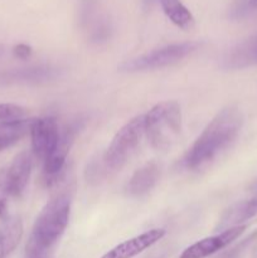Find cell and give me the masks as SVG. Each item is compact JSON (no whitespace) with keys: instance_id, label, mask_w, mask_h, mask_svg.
Listing matches in <instances>:
<instances>
[{"instance_id":"cell-7","label":"cell","mask_w":257,"mask_h":258,"mask_svg":"<svg viewBox=\"0 0 257 258\" xmlns=\"http://www.w3.org/2000/svg\"><path fill=\"white\" fill-rule=\"evenodd\" d=\"M29 134L32 139V154L44 163L54 151L59 139L60 131L57 120L50 116L34 118Z\"/></svg>"},{"instance_id":"cell-9","label":"cell","mask_w":257,"mask_h":258,"mask_svg":"<svg viewBox=\"0 0 257 258\" xmlns=\"http://www.w3.org/2000/svg\"><path fill=\"white\" fill-rule=\"evenodd\" d=\"M33 168V154L30 151H22L18 154L8 168H5V179L9 196L19 198L24 193L30 179Z\"/></svg>"},{"instance_id":"cell-21","label":"cell","mask_w":257,"mask_h":258,"mask_svg":"<svg viewBox=\"0 0 257 258\" xmlns=\"http://www.w3.org/2000/svg\"><path fill=\"white\" fill-rule=\"evenodd\" d=\"M248 4L251 5L252 8H257V0H248Z\"/></svg>"},{"instance_id":"cell-19","label":"cell","mask_w":257,"mask_h":258,"mask_svg":"<svg viewBox=\"0 0 257 258\" xmlns=\"http://www.w3.org/2000/svg\"><path fill=\"white\" fill-rule=\"evenodd\" d=\"M9 191L7 186V179H5V168L0 170V219L7 218L8 213V198Z\"/></svg>"},{"instance_id":"cell-15","label":"cell","mask_w":257,"mask_h":258,"mask_svg":"<svg viewBox=\"0 0 257 258\" xmlns=\"http://www.w3.org/2000/svg\"><path fill=\"white\" fill-rule=\"evenodd\" d=\"M34 118H19L12 121H0V153L22 140L28 133Z\"/></svg>"},{"instance_id":"cell-14","label":"cell","mask_w":257,"mask_h":258,"mask_svg":"<svg viewBox=\"0 0 257 258\" xmlns=\"http://www.w3.org/2000/svg\"><path fill=\"white\" fill-rule=\"evenodd\" d=\"M257 64V34L242 42L224 58L227 68H246Z\"/></svg>"},{"instance_id":"cell-17","label":"cell","mask_w":257,"mask_h":258,"mask_svg":"<svg viewBox=\"0 0 257 258\" xmlns=\"http://www.w3.org/2000/svg\"><path fill=\"white\" fill-rule=\"evenodd\" d=\"M57 71L48 66H43V67H35V68H27V70L20 71L17 73L15 78L18 80H25V81H34V82H39V81H47L50 78L55 77Z\"/></svg>"},{"instance_id":"cell-2","label":"cell","mask_w":257,"mask_h":258,"mask_svg":"<svg viewBox=\"0 0 257 258\" xmlns=\"http://www.w3.org/2000/svg\"><path fill=\"white\" fill-rule=\"evenodd\" d=\"M72 204L71 188L55 191L35 219L27 243L28 258H43L54 247L68 226Z\"/></svg>"},{"instance_id":"cell-3","label":"cell","mask_w":257,"mask_h":258,"mask_svg":"<svg viewBox=\"0 0 257 258\" xmlns=\"http://www.w3.org/2000/svg\"><path fill=\"white\" fill-rule=\"evenodd\" d=\"M183 117L176 101L159 102L145 115V136L151 148L166 151L178 141Z\"/></svg>"},{"instance_id":"cell-12","label":"cell","mask_w":257,"mask_h":258,"mask_svg":"<svg viewBox=\"0 0 257 258\" xmlns=\"http://www.w3.org/2000/svg\"><path fill=\"white\" fill-rule=\"evenodd\" d=\"M254 216H257V183L254 185V196L247 201L236 203L231 208L227 209L219 221L217 229L226 231L232 227L241 226V223L248 221Z\"/></svg>"},{"instance_id":"cell-13","label":"cell","mask_w":257,"mask_h":258,"mask_svg":"<svg viewBox=\"0 0 257 258\" xmlns=\"http://www.w3.org/2000/svg\"><path fill=\"white\" fill-rule=\"evenodd\" d=\"M23 236L22 219L18 216L7 217L0 224V258L9 256L19 244Z\"/></svg>"},{"instance_id":"cell-20","label":"cell","mask_w":257,"mask_h":258,"mask_svg":"<svg viewBox=\"0 0 257 258\" xmlns=\"http://www.w3.org/2000/svg\"><path fill=\"white\" fill-rule=\"evenodd\" d=\"M14 55L20 59H27L32 55V48L27 44H18L14 48Z\"/></svg>"},{"instance_id":"cell-1","label":"cell","mask_w":257,"mask_h":258,"mask_svg":"<svg viewBox=\"0 0 257 258\" xmlns=\"http://www.w3.org/2000/svg\"><path fill=\"white\" fill-rule=\"evenodd\" d=\"M242 125L243 115L238 107L229 106L219 111L186 151L185 168L194 171L207 168L234 143Z\"/></svg>"},{"instance_id":"cell-5","label":"cell","mask_w":257,"mask_h":258,"mask_svg":"<svg viewBox=\"0 0 257 258\" xmlns=\"http://www.w3.org/2000/svg\"><path fill=\"white\" fill-rule=\"evenodd\" d=\"M199 47L197 42L175 43L166 47L154 49L151 52L141 54L133 59L125 60L118 66L121 72H143V71H153L158 68L168 67L180 62L184 58L196 52Z\"/></svg>"},{"instance_id":"cell-11","label":"cell","mask_w":257,"mask_h":258,"mask_svg":"<svg viewBox=\"0 0 257 258\" xmlns=\"http://www.w3.org/2000/svg\"><path fill=\"white\" fill-rule=\"evenodd\" d=\"M161 175L160 166L156 163L145 164L134 173L126 185V193L130 197H143L158 184Z\"/></svg>"},{"instance_id":"cell-4","label":"cell","mask_w":257,"mask_h":258,"mask_svg":"<svg viewBox=\"0 0 257 258\" xmlns=\"http://www.w3.org/2000/svg\"><path fill=\"white\" fill-rule=\"evenodd\" d=\"M145 136V115L136 116L116 133L102 160L107 173L118 171L133 158Z\"/></svg>"},{"instance_id":"cell-8","label":"cell","mask_w":257,"mask_h":258,"mask_svg":"<svg viewBox=\"0 0 257 258\" xmlns=\"http://www.w3.org/2000/svg\"><path fill=\"white\" fill-rule=\"evenodd\" d=\"M244 231H246V226L241 224V226L222 231L216 236L207 237L184 249L179 258H206L212 256L236 241Z\"/></svg>"},{"instance_id":"cell-18","label":"cell","mask_w":257,"mask_h":258,"mask_svg":"<svg viewBox=\"0 0 257 258\" xmlns=\"http://www.w3.org/2000/svg\"><path fill=\"white\" fill-rule=\"evenodd\" d=\"M27 110L13 103H0V121H12L24 118Z\"/></svg>"},{"instance_id":"cell-10","label":"cell","mask_w":257,"mask_h":258,"mask_svg":"<svg viewBox=\"0 0 257 258\" xmlns=\"http://www.w3.org/2000/svg\"><path fill=\"white\" fill-rule=\"evenodd\" d=\"M165 229L163 228L150 229V231L144 232L134 238L117 244L112 249L106 252L101 258H134L143 253L145 249L150 248L156 242L160 241L165 236Z\"/></svg>"},{"instance_id":"cell-16","label":"cell","mask_w":257,"mask_h":258,"mask_svg":"<svg viewBox=\"0 0 257 258\" xmlns=\"http://www.w3.org/2000/svg\"><path fill=\"white\" fill-rule=\"evenodd\" d=\"M160 5L169 20L178 28L189 30L194 27V17L180 0H160Z\"/></svg>"},{"instance_id":"cell-6","label":"cell","mask_w":257,"mask_h":258,"mask_svg":"<svg viewBox=\"0 0 257 258\" xmlns=\"http://www.w3.org/2000/svg\"><path fill=\"white\" fill-rule=\"evenodd\" d=\"M78 130H80V123L77 122L66 126L60 133L54 151L44 161L45 183L48 186L55 185L63 178V170H65L67 155L75 143Z\"/></svg>"}]
</instances>
